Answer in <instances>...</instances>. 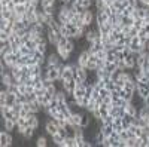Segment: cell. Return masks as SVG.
<instances>
[{
	"instance_id": "4fadbf2b",
	"label": "cell",
	"mask_w": 149,
	"mask_h": 147,
	"mask_svg": "<svg viewBox=\"0 0 149 147\" xmlns=\"http://www.w3.org/2000/svg\"><path fill=\"white\" fill-rule=\"evenodd\" d=\"M97 61H98V57L95 54H90V59H88V64H86V70H97Z\"/></svg>"
},
{
	"instance_id": "5bb4252c",
	"label": "cell",
	"mask_w": 149,
	"mask_h": 147,
	"mask_svg": "<svg viewBox=\"0 0 149 147\" xmlns=\"http://www.w3.org/2000/svg\"><path fill=\"white\" fill-rule=\"evenodd\" d=\"M51 138H52V141H54V144L55 146H60V147H66V138L61 135V134H54V135H51Z\"/></svg>"
},
{
	"instance_id": "60d3db41",
	"label": "cell",
	"mask_w": 149,
	"mask_h": 147,
	"mask_svg": "<svg viewBox=\"0 0 149 147\" xmlns=\"http://www.w3.org/2000/svg\"><path fill=\"white\" fill-rule=\"evenodd\" d=\"M130 28H131V27H127V26H122V33H124V34H128V33H130Z\"/></svg>"
},
{
	"instance_id": "b9f144b4",
	"label": "cell",
	"mask_w": 149,
	"mask_h": 147,
	"mask_svg": "<svg viewBox=\"0 0 149 147\" xmlns=\"http://www.w3.org/2000/svg\"><path fill=\"white\" fill-rule=\"evenodd\" d=\"M143 101H145V104H146V106H149V95H148V97L145 98V100H143Z\"/></svg>"
},
{
	"instance_id": "ffe728a7",
	"label": "cell",
	"mask_w": 149,
	"mask_h": 147,
	"mask_svg": "<svg viewBox=\"0 0 149 147\" xmlns=\"http://www.w3.org/2000/svg\"><path fill=\"white\" fill-rule=\"evenodd\" d=\"M139 117H143V119H149V106H142L140 108H139V115H137Z\"/></svg>"
},
{
	"instance_id": "7a4b0ae2",
	"label": "cell",
	"mask_w": 149,
	"mask_h": 147,
	"mask_svg": "<svg viewBox=\"0 0 149 147\" xmlns=\"http://www.w3.org/2000/svg\"><path fill=\"white\" fill-rule=\"evenodd\" d=\"M12 143H14V138H12L10 132L3 129L2 132H0V146L2 147H10Z\"/></svg>"
},
{
	"instance_id": "e0dca14e",
	"label": "cell",
	"mask_w": 149,
	"mask_h": 147,
	"mask_svg": "<svg viewBox=\"0 0 149 147\" xmlns=\"http://www.w3.org/2000/svg\"><path fill=\"white\" fill-rule=\"evenodd\" d=\"M84 113V112H82ZM82 113H74L67 120H69V124H72L73 126H79L81 125V119H82Z\"/></svg>"
},
{
	"instance_id": "bcb514c9",
	"label": "cell",
	"mask_w": 149,
	"mask_h": 147,
	"mask_svg": "<svg viewBox=\"0 0 149 147\" xmlns=\"http://www.w3.org/2000/svg\"><path fill=\"white\" fill-rule=\"evenodd\" d=\"M148 51H149V46H148Z\"/></svg>"
},
{
	"instance_id": "484cf974",
	"label": "cell",
	"mask_w": 149,
	"mask_h": 147,
	"mask_svg": "<svg viewBox=\"0 0 149 147\" xmlns=\"http://www.w3.org/2000/svg\"><path fill=\"white\" fill-rule=\"evenodd\" d=\"M36 146L37 147H46L48 146V140H46V137H37V140H36Z\"/></svg>"
},
{
	"instance_id": "f1b7e54d",
	"label": "cell",
	"mask_w": 149,
	"mask_h": 147,
	"mask_svg": "<svg viewBox=\"0 0 149 147\" xmlns=\"http://www.w3.org/2000/svg\"><path fill=\"white\" fill-rule=\"evenodd\" d=\"M6 98H8V91L2 88V91H0V106L6 104Z\"/></svg>"
},
{
	"instance_id": "ab89813d",
	"label": "cell",
	"mask_w": 149,
	"mask_h": 147,
	"mask_svg": "<svg viewBox=\"0 0 149 147\" xmlns=\"http://www.w3.org/2000/svg\"><path fill=\"white\" fill-rule=\"evenodd\" d=\"M142 70H143V71H149V59L142 66Z\"/></svg>"
},
{
	"instance_id": "f6af8a7d",
	"label": "cell",
	"mask_w": 149,
	"mask_h": 147,
	"mask_svg": "<svg viewBox=\"0 0 149 147\" xmlns=\"http://www.w3.org/2000/svg\"><path fill=\"white\" fill-rule=\"evenodd\" d=\"M119 2H122V3H125V2H127V0H119Z\"/></svg>"
},
{
	"instance_id": "ba28073f",
	"label": "cell",
	"mask_w": 149,
	"mask_h": 147,
	"mask_svg": "<svg viewBox=\"0 0 149 147\" xmlns=\"http://www.w3.org/2000/svg\"><path fill=\"white\" fill-rule=\"evenodd\" d=\"M134 120H136V116H131L128 113H124L122 116V128L124 129H128L131 124H134Z\"/></svg>"
},
{
	"instance_id": "f546056e",
	"label": "cell",
	"mask_w": 149,
	"mask_h": 147,
	"mask_svg": "<svg viewBox=\"0 0 149 147\" xmlns=\"http://www.w3.org/2000/svg\"><path fill=\"white\" fill-rule=\"evenodd\" d=\"M143 26H145V22H143V19H134V24H133V27L134 28H137V30H140V28H143Z\"/></svg>"
},
{
	"instance_id": "3957f363",
	"label": "cell",
	"mask_w": 149,
	"mask_h": 147,
	"mask_svg": "<svg viewBox=\"0 0 149 147\" xmlns=\"http://www.w3.org/2000/svg\"><path fill=\"white\" fill-rule=\"evenodd\" d=\"M88 59H90V51H86V49H82V51L79 52V55H78V58H76V63H78L81 67L86 68Z\"/></svg>"
},
{
	"instance_id": "d6986e66",
	"label": "cell",
	"mask_w": 149,
	"mask_h": 147,
	"mask_svg": "<svg viewBox=\"0 0 149 147\" xmlns=\"http://www.w3.org/2000/svg\"><path fill=\"white\" fill-rule=\"evenodd\" d=\"M136 64H137V63H136V57H134V54L131 52L128 57H125V66H127L128 70H133V68L136 67Z\"/></svg>"
},
{
	"instance_id": "d4e9b609",
	"label": "cell",
	"mask_w": 149,
	"mask_h": 147,
	"mask_svg": "<svg viewBox=\"0 0 149 147\" xmlns=\"http://www.w3.org/2000/svg\"><path fill=\"white\" fill-rule=\"evenodd\" d=\"M64 141H66V147H78V141L74 137H67Z\"/></svg>"
},
{
	"instance_id": "836d02e7",
	"label": "cell",
	"mask_w": 149,
	"mask_h": 147,
	"mask_svg": "<svg viewBox=\"0 0 149 147\" xmlns=\"http://www.w3.org/2000/svg\"><path fill=\"white\" fill-rule=\"evenodd\" d=\"M125 146L127 147H137V143H136V138H128L125 141Z\"/></svg>"
},
{
	"instance_id": "4dcf8cb0",
	"label": "cell",
	"mask_w": 149,
	"mask_h": 147,
	"mask_svg": "<svg viewBox=\"0 0 149 147\" xmlns=\"http://www.w3.org/2000/svg\"><path fill=\"white\" fill-rule=\"evenodd\" d=\"M119 137H121V140H122V141H127V140L130 138V134H128V131H127V129H122V131L119 132Z\"/></svg>"
},
{
	"instance_id": "ac0fdd59",
	"label": "cell",
	"mask_w": 149,
	"mask_h": 147,
	"mask_svg": "<svg viewBox=\"0 0 149 147\" xmlns=\"http://www.w3.org/2000/svg\"><path fill=\"white\" fill-rule=\"evenodd\" d=\"M33 58L36 59V63H37V64H42V66L46 64V54H43V52L36 51V52L33 54Z\"/></svg>"
},
{
	"instance_id": "9c48e42d",
	"label": "cell",
	"mask_w": 149,
	"mask_h": 147,
	"mask_svg": "<svg viewBox=\"0 0 149 147\" xmlns=\"http://www.w3.org/2000/svg\"><path fill=\"white\" fill-rule=\"evenodd\" d=\"M2 125H3V129L12 132V131H15L17 129V124L12 119H3L2 117Z\"/></svg>"
},
{
	"instance_id": "7c38bea8",
	"label": "cell",
	"mask_w": 149,
	"mask_h": 147,
	"mask_svg": "<svg viewBox=\"0 0 149 147\" xmlns=\"http://www.w3.org/2000/svg\"><path fill=\"white\" fill-rule=\"evenodd\" d=\"M94 19H95L94 12H93L91 9H88V10L84 14V22H85V26H91V24L94 22Z\"/></svg>"
},
{
	"instance_id": "30bf717a",
	"label": "cell",
	"mask_w": 149,
	"mask_h": 147,
	"mask_svg": "<svg viewBox=\"0 0 149 147\" xmlns=\"http://www.w3.org/2000/svg\"><path fill=\"white\" fill-rule=\"evenodd\" d=\"M119 97L122 98V100H125V101H131L133 100V97H134V91H130V89H125V88H122L119 89Z\"/></svg>"
},
{
	"instance_id": "8d00e7d4",
	"label": "cell",
	"mask_w": 149,
	"mask_h": 147,
	"mask_svg": "<svg viewBox=\"0 0 149 147\" xmlns=\"http://www.w3.org/2000/svg\"><path fill=\"white\" fill-rule=\"evenodd\" d=\"M9 36L6 31H0V40H9Z\"/></svg>"
},
{
	"instance_id": "8992f818",
	"label": "cell",
	"mask_w": 149,
	"mask_h": 147,
	"mask_svg": "<svg viewBox=\"0 0 149 147\" xmlns=\"http://www.w3.org/2000/svg\"><path fill=\"white\" fill-rule=\"evenodd\" d=\"M109 21V17L104 10H95V24H97V27H100L103 26V24H106Z\"/></svg>"
},
{
	"instance_id": "7bdbcfd3",
	"label": "cell",
	"mask_w": 149,
	"mask_h": 147,
	"mask_svg": "<svg viewBox=\"0 0 149 147\" xmlns=\"http://www.w3.org/2000/svg\"><path fill=\"white\" fill-rule=\"evenodd\" d=\"M145 75H146V77L149 79V71H145Z\"/></svg>"
},
{
	"instance_id": "2e32d148",
	"label": "cell",
	"mask_w": 149,
	"mask_h": 147,
	"mask_svg": "<svg viewBox=\"0 0 149 147\" xmlns=\"http://www.w3.org/2000/svg\"><path fill=\"white\" fill-rule=\"evenodd\" d=\"M124 108H125V113H128V115H131V116H136V117H137V115H139V108L136 107L131 101L127 103V106L124 107Z\"/></svg>"
},
{
	"instance_id": "1f68e13d",
	"label": "cell",
	"mask_w": 149,
	"mask_h": 147,
	"mask_svg": "<svg viewBox=\"0 0 149 147\" xmlns=\"http://www.w3.org/2000/svg\"><path fill=\"white\" fill-rule=\"evenodd\" d=\"M112 124H113V116L107 115V116L103 119V125H112Z\"/></svg>"
},
{
	"instance_id": "8fae6325",
	"label": "cell",
	"mask_w": 149,
	"mask_h": 147,
	"mask_svg": "<svg viewBox=\"0 0 149 147\" xmlns=\"http://www.w3.org/2000/svg\"><path fill=\"white\" fill-rule=\"evenodd\" d=\"M14 17V12L9 10L8 6H0V18L2 19H12Z\"/></svg>"
},
{
	"instance_id": "52a82bcc",
	"label": "cell",
	"mask_w": 149,
	"mask_h": 147,
	"mask_svg": "<svg viewBox=\"0 0 149 147\" xmlns=\"http://www.w3.org/2000/svg\"><path fill=\"white\" fill-rule=\"evenodd\" d=\"M17 80L14 79V76L10 75V71H8V73H5V75H2V86H3V89H8L12 83H15Z\"/></svg>"
},
{
	"instance_id": "d6a6232c",
	"label": "cell",
	"mask_w": 149,
	"mask_h": 147,
	"mask_svg": "<svg viewBox=\"0 0 149 147\" xmlns=\"http://www.w3.org/2000/svg\"><path fill=\"white\" fill-rule=\"evenodd\" d=\"M93 5H94V0H84V2H82V6L85 9H91Z\"/></svg>"
},
{
	"instance_id": "ee69618b",
	"label": "cell",
	"mask_w": 149,
	"mask_h": 147,
	"mask_svg": "<svg viewBox=\"0 0 149 147\" xmlns=\"http://www.w3.org/2000/svg\"><path fill=\"white\" fill-rule=\"evenodd\" d=\"M63 2H64V3H69V2H70V0H63Z\"/></svg>"
},
{
	"instance_id": "f35d334b",
	"label": "cell",
	"mask_w": 149,
	"mask_h": 147,
	"mask_svg": "<svg viewBox=\"0 0 149 147\" xmlns=\"http://www.w3.org/2000/svg\"><path fill=\"white\" fill-rule=\"evenodd\" d=\"M12 2H14V0H0V6H8Z\"/></svg>"
},
{
	"instance_id": "83f0119b",
	"label": "cell",
	"mask_w": 149,
	"mask_h": 147,
	"mask_svg": "<svg viewBox=\"0 0 149 147\" xmlns=\"http://www.w3.org/2000/svg\"><path fill=\"white\" fill-rule=\"evenodd\" d=\"M137 92H139V97L145 100V98L149 95V88H146V86H143V88H137Z\"/></svg>"
},
{
	"instance_id": "9a60e30c",
	"label": "cell",
	"mask_w": 149,
	"mask_h": 147,
	"mask_svg": "<svg viewBox=\"0 0 149 147\" xmlns=\"http://www.w3.org/2000/svg\"><path fill=\"white\" fill-rule=\"evenodd\" d=\"M36 131H37L36 128H33V126H30V125H29L26 129L22 131V134H21V135H22V138H24V140H31Z\"/></svg>"
},
{
	"instance_id": "7402d4cb",
	"label": "cell",
	"mask_w": 149,
	"mask_h": 147,
	"mask_svg": "<svg viewBox=\"0 0 149 147\" xmlns=\"http://www.w3.org/2000/svg\"><path fill=\"white\" fill-rule=\"evenodd\" d=\"M29 28L26 24H24V21H15L14 22V31H19V30H26Z\"/></svg>"
},
{
	"instance_id": "603a6c76",
	"label": "cell",
	"mask_w": 149,
	"mask_h": 147,
	"mask_svg": "<svg viewBox=\"0 0 149 147\" xmlns=\"http://www.w3.org/2000/svg\"><path fill=\"white\" fill-rule=\"evenodd\" d=\"M90 100H91V98L85 95V97H82V98H81V100H78V103H79V106H81L82 108H85V110H86V107H88V104H90Z\"/></svg>"
},
{
	"instance_id": "e575fe53",
	"label": "cell",
	"mask_w": 149,
	"mask_h": 147,
	"mask_svg": "<svg viewBox=\"0 0 149 147\" xmlns=\"http://www.w3.org/2000/svg\"><path fill=\"white\" fill-rule=\"evenodd\" d=\"M137 36L140 37V40H143V39H146V37H148V33H146V30H145V28H140V30H139V33H137Z\"/></svg>"
},
{
	"instance_id": "277c9868",
	"label": "cell",
	"mask_w": 149,
	"mask_h": 147,
	"mask_svg": "<svg viewBox=\"0 0 149 147\" xmlns=\"http://www.w3.org/2000/svg\"><path fill=\"white\" fill-rule=\"evenodd\" d=\"M86 86H88V83H86V82H84V83H78L76 89H74V92H73V97L76 98V101L81 100L82 97H85V94H86Z\"/></svg>"
},
{
	"instance_id": "74e56055",
	"label": "cell",
	"mask_w": 149,
	"mask_h": 147,
	"mask_svg": "<svg viewBox=\"0 0 149 147\" xmlns=\"http://www.w3.org/2000/svg\"><path fill=\"white\" fill-rule=\"evenodd\" d=\"M137 33H139V30H137V28L131 27V28H130V33H128V36H130V37H133V36H137Z\"/></svg>"
},
{
	"instance_id": "5b68a950",
	"label": "cell",
	"mask_w": 149,
	"mask_h": 147,
	"mask_svg": "<svg viewBox=\"0 0 149 147\" xmlns=\"http://www.w3.org/2000/svg\"><path fill=\"white\" fill-rule=\"evenodd\" d=\"M60 63H61V58L57 54V51L55 52H49L46 55V66H58Z\"/></svg>"
},
{
	"instance_id": "d590c367",
	"label": "cell",
	"mask_w": 149,
	"mask_h": 147,
	"mask_svg": "<svg viewBox=\"0 0 149 147\" xmlns=\"http://www.w3.org/2000/svg\"><path fill=\"white\" fill-rule=\"evenodd\" d=\"M102 147H112V141H110V138H109V137H106V138L103 140Z\"/></svg>"
},
{
	"instance_id": "44dd1931",
	"label": "cell",
	"mask_w": 149,
	"mask_h": 147,
	"mask_svg": "<svg viewBox=\"0 0 149 147\" xmlns=\"http://www.w3.org/2000/svg\"><path fill=\"white\" fill-rule=\"evenodd\" d=\"M15 14H21V15H26V12H27V5L26 3H18L15 6Z\"/></svg>"
},
{
	"instance_id": "4316f807",
	"label": "cell",
	"mask_w": 149,
	"mask_h": 147,
	"mask_svg": "<svg viewBox=\"0 0 149 147\" xmlns=\"http://www.w3.org/2000/svg\"><path fill=\"white\" fill-rule=\"evenodd\" d=\"M102 132L104 134L106 137H109L110 134L113 132V126H112V125H103V126H102Z\"/></svg>"
},
{
	"instance_id": "6da1fadb",
	"label": "cell",
	"mask_w": 149,
	"mask_h": 147,
	"mask_svg": "<svg viewBox=\"0 0 149 147\" xmlns=\"http://www.w3.org/2000/svg\"><path fill=\"white\" fill-rule=\"evenodd\" d=\"M72 67H73V79L78 83H84L86 80V76H88V70L81 67L78 63H73Z\"/></svg>"
},
{
	"instance_id": "cb8c5ba5",
	"label": "cell",
	"mask_w": 149,
	"mask_h": 147,
	"mask_svg": "<svg viewBox=\"0 0 149 147\" xmlns=\"http://www.w3.org/2000/svg\"><path fill=\"white\" fill-rule=\"evenodd\" d=\"M104 68L110 73V75H112V73H113V71H116L118 70V64L116 63H106L104 64Z\"/></svg>"
}]
</instances>
